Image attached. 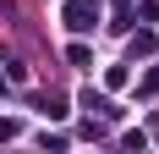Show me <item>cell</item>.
I'll return each mask as SVG.
<instances>
[{"mask_svg":"<svg viewBox=\"0 0 159 154\" xmlns=\"http://www.w3.org/2000/svg\"><path fill=\"white\" fill-rule=\"evenodd\" d=\"M93 17H99V0H71V6H66V28H71V33H88Z\"/></svg>","mask_w":159,"mask_h":154,"instance_id":"obj_1","label":"cell"}]
</instances>
